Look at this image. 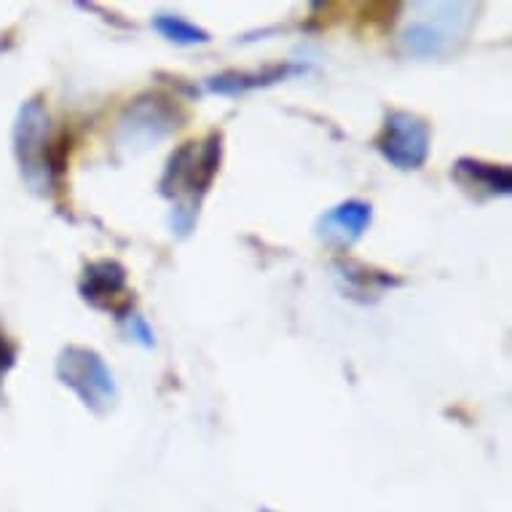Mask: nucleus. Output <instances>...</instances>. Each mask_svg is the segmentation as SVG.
Wrapping results in <instances>:
<instances>
[{
	"label": "nucleus",
	"mask_w": 512,
	"mask_h": 512,
	"mask_svg": "<svg viewBox=\"0 0 512 512\" xmlns=\"http://www.w3.org/2000/svg\"><path fill=\"white\" fill-rule=\"evenodd\" d=\"M51 118L43 100H27L14 121V156L22 180L35 194H49L57 177V164L51 156Z\"/></svg>",
	"instance_id": "obj_2"
},
{
	"label": "nucleus",
	"mask_w": 512,
	"mask_h": 512,
	"mask_svg": "<svg viewBox=\"0 0 512 512\" xmlns=\"http://www.w3.org/2000/svg\"><path fill=\"white\" fill-rule=\"evenodd\" d=\"M153 30L164 41L175 43V46H204V43H210V33L204 27L188 22L180 14H156L153 17Z\"/></svg>",
	"instance_id": "obj_12"
},
{
	"label": "nucleus",
	"mask_w": 512,
	"mask_h": 512,
	"mask_svg": "<svg viewBox=\"0 0 512 512\" xmlns=\"http://www.w3.org/2000/svg\"><path fill=\"white\" fill-rule=\"evenodd\" d=\"M78 293L92 309L118 311V301H124L126 293V269L110 258L89 263L78 282Z\"/></svg>",
	"instance_id": "obj_8"
},
{
	"label": "nucleus",
	"mask_w": 512,
	"mask_h": 512,
	"mask_svg": "<svg viewBox=\"0 0 512 512\" xmlns=\"http://www.w3.org/2000/svg\"><path fill=\"white\" fill-rule=\"evenodd\" d=\"M451 175L475 199H499V196H510L512 191V172L507 164H488L464 156L456 161Z\"/></svg>",
	"instance_id": "obj_9"
},
{
	"label": "nucleus",
	"mask_w": 512,
	"mask_h": 512,
	"mask_svg": "<svg viewBox=\"0 0 512 512\" xmlns=\"http://www.w3.org/2000/svg\"><path fill=\"white\" fill-rule=\"evenodd\" d=\"M183 121V113L164 94H143L137 97L124 116L118 118L116 145L124 151H148L161 140H167Z\"/></svg>",
	"instance_id": "obj_5"
},
{
	"label": "nucleus",
	"mask_w": 512,
	"mask_h": 512,
	"mask_svg": "<svg viewBox=\"0 0 512 512\" xmlns=\"http://www.w3.org/2000/svg\"><path fill=\"white\" fill-rule=\"evenodd\" d=\"M376 151L400 172H416L427 164L432 151V129L416 113L389 110L376 137Z\"/></svg>",
	"instance_id": "obj_6"
},
{
	"label": "nucleus",
	"mask_w": 512,
	"mask_h": 512,
	"mask_svg": "<svg viewBox=\"0 0 512 512\" xmlns=\"http://www.w3.org/2000/svg\"><path fill=\"white\" fill-rule=\"evenodd\" d=\"M121 328H124L129 341H135V344H140L143 349H153V346H156V333H153V328L148 325V319H145L143 314H137V311L132 309L121 311Z\"/></svg>",
	"instance_id": "obj_13"
},
{
	"label": "nucleus",
	"mask_w": 512,
	"mask_h": 512,
	"mask_svg": "<svg viewBox=\"0 0 512 512\" xmlns=\"http://www.w3.org/2000/svg\"><path fill=\"white\" fill-rule=\"evenodd\" d=\"M370 223H373V207L362 199H349L319 215L314 231L319 242H325L333 250H349L354 242H360Z\"/></svg>",
	"instance_id": "obj_7"
},
{
	"label": "nucleus",
	"mask_w": 512,
	"mask_h": 512,
	"mask_svg": "<svg viewBox=\"0 0 512 512\" xmlns=\"http://www.w3.org/2000/svg\"><path fill=\"white\" fill-rule=\"evenodd\" d=\"M333 271H336V279L344 287V293L354 301H376L389 287L400 285V279L389 277L384 271L365 269L360 263H336Z\"/></svg>",
	"instance_id": "obj_10"
},
{
	"label": "nucleus",
	"mask_w": 512,
	"mask_h": 512,
	"mask_svg": "<svg viewBox=\"0 0 512 512\" xmlns=\"http://www.w3.org/2000/svg\"><path fill=\"white\" fill-rule=\"evenodd\" d=\"M57 378L92 413H108L118 400V384L108 362L89 346H65L57 357Z\"/></svg>",
	"instance_id": "obj_4"
},
{
	"label": "nucleus",
	"mask_w": 512,
	"mask_h": 512,
	"mask_svg": "<svg viewBox=\"0 0 512 512\" xmlns=\"http://www.w3.org/2000/svg\"><path fill=\"white\" fill-rule=\"evenodd\" d=\"M427 17L413 19L400 35V46L408 57L440 59L454 49L456 41L472 25V3H421Z\"/></svg>",
	"instance_id": "obj_3"
},
{
	"label": "nucleus",
	"mask_w": 512,
	"mask_h": 512,
	"mask_svg": "<svg viewBox=\"0 0 512 512\" xmlns=\"http://www.w3.org/2000/svg\"><path fill=\"white\" fill-rule=\"evenodd\" d=\"M223 159V135L212 132L202 143H185L169 156L164 175H161V196L175 204L172 210V228L177 234H191L199 215V204L210 191L212 180L218 175Z\"/></svg>",
	"instance_id": "obj_1"
},
{
	"label": "nucleus",
	"mask_w": 512,
	"mask_h": 512,
	"mask_svg": "<svg viewBox=\"0 0 512 512\" xmlns=\"http://www.w3.org/2000/svg\"><path fill=\"white\" fill-rule=\"evenodd\" d=\"M298 73H303V68H298V65H274V68H266L261 73H223V76L210 78L207 89L215 94L236 97V94L255 92V89L277 84V81H285V78L298 76Z\"/></svg>",
	"instance_id": "obj_11"
},
{
	"label": "nucleus",
	"mask_w": 512,
	"mask_h": 512,
	"mask_svg": "<svg viewBox=\"0 0 512 512\" xmlns=\"http://www.w3.org/2000/svg\"><path fill=\"white\" fill-rule=\"evenodd\" d=\"M14 360H17V349L11 344L9 338L0 333V381L6 378L11 368H14Z\"/></svg>",
	"instance_id": "obj_14"
}]
</instances>
